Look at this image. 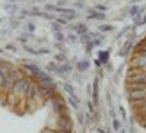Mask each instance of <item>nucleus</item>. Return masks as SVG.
Instances as JSON below:
<instances>
[{"label": "nucleus", "instance_id": "nucleus-1", "mask_svg": "<svg viewBox=\"0 0 146 133\" xmlns=\"http://www.w3.org/2000/svg\"><path fill=\"white\" fill-rule=\"evenodd\" d=\"M32 82H34L32 78H23V79H21V80H18L15 83L10 92L13 94L15 96H18L19 100L21 98H27V94H28V91L31 88V83Z\"/></svg>", "mask_w": 146, "mask_h": 133}, {"label": "nucleus", "instance_id": "nucleus-2", "mask_svg": "<svg viewBox=\"0 0 146 133\" xmlns=\"http://www.w3.org/2000/svg\"><path fill=\"white\" fill-rule=\"evenodd\" d=\"M53 129H56V130H69V132H73V120H72L70 113L56 117V122H54Z\"/></svg>", "mask_w": 146, "mask_h": 133}, {"label": "nucleus", "instance_id": "nucleus-3", "mask_svg": "<svg viewBox=\"0 0 146 133\" xmlns=\"http://www.w3.org/2000/svg\"><path fill=\"white\" fill-rule=\"evenodd\" d=\"M126 85L129 83H139V82H146V72L136 69V67H129V75L126 78Z\"/></svg>", "mask_w": 146, "mask_h": 133}, {"label": "nucleus", "instance_id": "nucleus-4", "mask_svg": "<svg viewBox=\"0 0 146 133\" xmlns=\"http://www.w3.org/2000/svg\"><path fill=\"white\" fill-rule=\"evenodd\" d=\"M130 67H136V69L146 72V56L135 51V54H133V57L130 60Z\"/></svg>", "mask_w": 146, "mask_h": 133}, {"label": "nucleus", "instance_id": "nucleus-5", "mask_svg": "<svg viewBox=\"0 0 146 133\" xmlns=\"http://www.w3.org/2000/svg\"><path fill=\"white\" fill-rule=\"evenodd\" d=\"M57 13L62 16V18H64L67 22L75 21L78 18V12H76V9H73V7H58L57 9Z\"/></svg>", "mask_w": 146, "mask_h": 133}, {"label": "nucleus", "instance_id": "nucleus-6", "mask_svg": "<svg viewBox=\"0 0 146 133\" xmlns=\"http://www.w3.org/2000/svg\"><path fill=\"white\" fill-rule=\"evenodd\" d=\"M127 100L129 101L146 100V89H131V91H127Z\"/></svg>", "mask_w": 146, "mask_h": 133}, {"label": "nucleus", "instance_id": "nucleus-7", "mask_svg": "<svg viewBox=\"0 0 146 133\" xmlns=\"http://www.w3.org/2000/svg\"><path fill=\"white\" fill-rule=\"evenodd\" d=\"M91 95H92V102H94V105H98L100 104V78H94V82H92V92H91Z\"/></svg>", "mask_w": 146, "mask_h": 133}, {"label": "nucleus", "instance_id": "nucleus-8", "mask_svg": "<svg viewBox=\"0 0 146 133\" xmlns=\"http://www.w3.org/2000/svg\"><path fill=\"white\" fill-rule=\"evenodd\" d=\"M86 12H88V21H104L105 18H107V15L104 13V12H98V10H95L94 7H89V9H86Z\"/></svg>", "mask_w": 146, "mask_h": 133}, {"label": "nucleus", "instance_id": "nucleus-9", "mask_svg": "<svg viewBox=\"0 0 146 133\" xmlns=\"http://www.w3.org/2000/svg\"><path fill=\"white\" fill-rule=\"evenodd\" d=\"M91 67V62L88 59H82V60H78L76 62V70L79 73H85V72H88Z\"/></svg>", "mask_w": 146, "mask_h": 133}, {"label": "nucleus", "instance_id": "nucleus-10", "mask_svg": "<svg viewBox=\"0 0 146 133\" xmlns=\"http://www.w3.org/2000/svg\"><path fill=\"white\" fill-rule=\"evenodd\" d=\"M73 32H75V34L78 35V37H80V35H83V34L89 32V28H88L86 23L78 22V23H75V29H73Z\"/></svg>", "mask_w": 146, "mask_h": 133}, {"label": "nucleus", "instance_id": "nucleus-11", "mask_svg": "<svg viewBox=\"0 0 146 133\" xmlns=\"http://www.w3.org/2000/svg\"><path fill=\"white\" fill-rule=\"evenodd\" d=\"M69 96V101H67V105H70L73 110H79V104H80V100L76 94H72V95H67Z\"/></svg>", "mask_w": 146, "mask_h": 133}, {"label": "nucleus", "instance_id": "nucleus-12", "mask_svg": "<svg viewBox=\"0 0 146 133\" xmlns=\"http://www.w3.org/2000/svg\"><path fill=\"white\" fill-rule=\"evenodd\" d=\"M131 47H133V43L127 40V41L124 43L123 48L120 50V53H118V54H120L121 57H126V56H129V53H130V50H131Z\"/></svg>", "mask_w": 146, "mask_h": 133}, {"label": "nucleus", "instance_id": "nucleus-13", "mask_svg": "<svg viewBox=\"0 0 146 133\" xmlns=\"http://www.w3.org/2000/svg\"><path fill=\"white\" fill-rule=\"evenodd\" d=\"M98 60H100V62H101V65H107L108 63V60H110V51L108 50H101L100 53H98Z\"/></svg>", "mask_w": 146, "mask_h": 133}, {"label": "nucleus", "instance_id": "nucleus-14", "mask_svg": "<svg viewBox=\"0 0 146 133\" xmlns=\"http://www.w3.org/2000/svg\"><path fill=\"white\" fill-rule=\"evenodd\" d=\"M62 88L64 89V92H66L67 95L76 94V92H75V88H73V85H72L70 82H63V83H62Z\"/></svg>", "mask_w": 146, "mask_h": 133}, {"label": "nucleus", "instance_id": "nucleus-15", "mask_svg": "<svg viewBox=\"0 0 146 133\" xmlns=\"http://www.w3.org/2000/svg\"><path fill=\"white\" fill-rule=\"evenodd\" d=\"M32 37H34L32 34H29V32H23L22 35H19V37H18V41L22 43L23 45H27V44H28V40L32 38Z\"/></svg>", "mask_w": 146, "mask_h": 133}, {"label": "nucleus", "instance_id": "nucleus-16", "mask_svg": "<svg viewBox=\"0 0 146 133\" xmlns=\"http://www.w3.org/2000/svg\"><path fill=\"white\" fill-rule=\"evenodd\" d=\"M54 62H57L58 65H63V63L67 62V57H66L64 53H57V54L54 56Z\"/></svg>", "mask_w": 146, "mask_h": 133}, {"label": "nucleus", "instance_id": "nucleus-17", "mask_svg": "<svg viewBox=\"0 0 146 133\" xmlns=\"http://www.w3.org/2000/svg\"><path fill=\"white\" fill-rule=\"evenodd\" d=\"M64 41H67V43H70V44H75V43L79 41V37H78L75 32H69V34L66 35V40H64Z\"/></svg>", "mask_w": 146, "mask_h": 133}, {"label": "nucleus", "instance_id": "nucleus-18", "mask_svg": "<svg viewBox=\"0 0 146 133\" xmlns=\"http://www.w3.org/2000/svg\"><path fill=\"white\" fill-rule=\"evenodd\" d=\"M60 69H62L66 75H70L72 72H73V66H72L69 62H66V63H63V65H60Z\"/></svg>", "mask_w": 146, "mask_h": 133}, {"label": "nucleus", "instance_id": "nucleus-19", "mask_svg": "<svg viewBox=\"0 0 146 133\" xmlns=\"http://www.w3.org/2000/svg\"><path fill=\"white\" fill-rule=\"evenodd\" d=\"M23 47V50H25L27 53H29V54H32V56H40V53H38V48H32L31 45H22Z\"/></svg>", "mask_w": 146, "mask_h": 133}, {"label": "nucleus", "instance_id": "nucleus-20", "mask_svg": "<svg viewBox=\"0 0 146 133\" xmlns=\"http://www.w3.org/2000/svg\"><path fill=\"white\" fill-rule=\"evenodd\" d=\"M54 40H56V43H64L66 35L63 34V31H60V32H54Z\"/></svg>", "mask_w": 146, "mask_h": 133}, {"label": "nucleus", "instance_id": "nucleus-21", "mask_svg": "<svg viewBox=\"0 0 146 133\" xmlns=\"http://www.w3.org/2000/svg\"><path fill=\"white\" fill-rule=\"evenodd\" d=\"M140 12V6H137V5H135V6H131L130 9H129V15L131 16V18H135L137 13Z\"/></svg>", "mask_w": 146, "mask_h": 133}, {"label": "nucleus", "instance_id": "nucleus-22", "mask_svg": "<svg viewBox=\"0 0 146 133\" xmlns=\"http://www.w3.org/2000/svg\"><path fill=\"white\" fill-rule=\"evenodd\" d=\"M44 9H45L44 12H50V13H53V12H54V13H57V9H58V7H57L56 5H51V3H47Z\"/></svg>", "mask_w": 146, "mask_h": 133}, {"label": "nucleus", "instance_id": "nucleus-23", "mask_svg": "<svg viewBox=\"0 0 146 133\" xmlns=\"http://www.w3.org/2000/svg\"><path fill=\"white\" fill-rule=\"evenodd\" d=\"M100 31L101 32H110V31H114L113 25H107V23H101L100 25Z\"/></svg>", "mask_w": 146, "mask_h": 133}, {"label": "nucleus", "instance_id": "nucleus-24", "mask_svg": "<svg viewBox=\"0 0 146 133\" xmlns=\"http://www.w3.org/2000/svg\"><path fill=\"white\" fill-rule=\"evenodd\" d=\"M21 27V23H19V19H10V25H9V28L13 31V29H18Z\"/></svg>", "mask_w": 146, "mask_h": 133}, {"label": "nucleus", "instance_id": "nucleus-25", "mask_svg": "<svg viewBox=\"0 0 146 133\" xmlns=\"http://www.w3.org/2000/svg\"><path fill=\"white\" fill-rule=\"evenodd\" d=\"M54 47L58 50V53H64V54L67 53V50L64 48V43H56V44H54Z\"/></svg>", "mask_w": 146, "mask_h": 133}, {"label": "nucleus", "instance_id": "nucleus-26", "mask_svg": "<svg viewBox=\"0 0 146 133\" xmlns=\"http://www.w3.org/2000/svg\"><path fill=\"white\" fill-rule=\"evenodd\" d=\"M42 18H44V19H48V21H51V22H54L57 16H54L53 13H50V12H42Z\"/></svg>", "mask_w": 146, "mask_h": 133}, {"label": "nucleus", "instance_id": "nucleus-27", "mask_svg": "<svg viewBox=\"0 0 146 133\" xmlns=\"http://www.w3.org/2000/svg\"><path fill=\"white\" fill-rule=\"evenodd\" d=\"M35 29H36V25H35L34 22H28V23H27V32L34 34V32H35Z\"/></svg>", "mask_w": 146, "mask_h": 133}, {"label": "nucleus", "instance_id": "nucleus-28", "mask_svg": "<svg viewBox=\"0 0 146 133\" xmlns=\"http://www.w3.org/2000/svg\"><path fill=\"white\" fill-rule=\"evenodd\" d=\"M51 29H53V32H60V31L63 29V27L60 25V23H57V22L54 21V22L51 23Z\"/></svg>", "mask_w": 146, "mask_h": 133}, {"label": "nucleus", "instance_id": "nucleus-29", "mask_svg": "<svg viewBox=\"0 0 146 133\" xmlns=\"http://www.w3.org/2000/svg\"><path fill=\"white\" fill-rule=\"evenodd\" d=\"M91 118H92V123H98L100 122V113L95 110L94 113H91Z\"/></svg>", "mask_w": 146, "mask_h": 133}, {"label": "nucleus", "instance_id": "nucleus-30", "mask_svg": "<svg viewBox=\"0 0 146 133\" xmlns=\"http://www.w3.org/2000/svg\"><path fill=\"white\" fill-rule=\"evenodd\" d=\"M56 22L60 23L62 27H67V23H69V22H67L64 18H62V16H57V18H56Z\"/></svg>", "mask_w": 146, "mask_h": 133}, {"label": "nucleus", "instance_id": "nucleus-31", "mask_svg": "<svg viewBox=\"0 0 146 133\" xmlns=\"http://www.w3.org/2000/svg\"><path fill=\"white\" fill-rule=\"evenodd\" d=\"M78 122H79V124H85V114L82 113V111H79L78 110Z\"/></svg>", "mask_w": 146, "mask_h": 133}, {"label": "nucleus", "instance_id": "nucleus-32", "mask_svg": "<svg viewBox=\"0 0 146 133\" xmlns=\"http://www.w3.org/2000/svg\"><path fill=\"white\" fill-rule=\"evenodd\" d=\"M113 129H114L115 132H118V130L121 129V123L118 122L117 118H113Z\"/></svg>", "mask_w": 146, "mask_h": 133}, {"label": "nucleus", "instance_id": "nucleus-33", "mask_svg": "<svg viewBox=\"0 0 146 133\" xmlns=\"http://www.w3.org/2000/svg\"><path fill=\"white\" fill-rule=\"evenodd\" d=\"M5 50H6V51H12V53H16V51H18V48H16L13 44H7V45L5 47Z\"/></svg>", "mask_w": 146, "mask_h": 133}, {"label": "nucleus", "instance_id": "nucleus-34", "mask_svg": "<svg viewBox=\"0 0 146 133\" xmlns=\"http://www.w3.org/2000/svg\"><path fill=\"white\" fill-rule=\"evenodd\" d=\"M94 9H95V10H98V12H104V13L107 12V6H105V5H95Z\"/></svg>", "mask_w": 146, "mask_h": 133}, {"label": "nucleus", "instance_id": "nucleus-35", "mask_svg": "<svg viewBox=\"0 0 146 133\" xmlns=\"http://www.w3.org/2000/svg\"><path fill=\"white\" fill-rule=\"evenodd\" d=\"M67 2H69V0H57L56 6L57 7H67Z\"/></svg>", "mask_w": 146, "mask_h": 133}, {"label": "nucleus", "instance_id": "nucleus-36", "mask_svg": "<svg viewBox=\"0 0 146 133\" xmlns=\"http://www.w3.org/2000/svg\"><path fill=\"white\" fill-rule=\"evenodd\" d=\"M38 53H40V56H42V54H50V50H48V48H44V47H38Z\"/></svg>", "mask_w": 146, "mask_h": 133}, {"label": "nucleus", "instance_id": "nucleus-37", "mask_svg": "<svg viewBox=\"0 0 146 133\" xmlns=\"http://www.w3.org/2000/svg\"><path fill=\"white\" fill-rule=\"evenodd\" d=\"M16 10H18V6H16V5L13 3V5H12V9H10V10L7 12V13H9L10 16H15V13H16Z\"/></svg>", "mask_w": 146, "mask_h": 133}, {"label": "nucleus", "instance_id": "nucleus-38", "mask_svg": "<svg viewBox=\"0 0 146 133\" xmlns=\"http://www.w3.org/2000/svg\"><path fill=\"white\" fill-rule=\"evenodd\" d=\"M75 6L79 7V9L85 7V0H75Z\"/></svg>", "mask_w": 146, "mask_h": 133}, {"label": "nucleus", "instance_id": "nucleus-39", "mask_svg": "<svg viewBox=\"0 0 146 133\" xmlns=\"http://www.w3.org/2000/svg\"><path fill=\"white\" fill-rule=\"evenodd\" d=\"M3 83H5V76L0 72V92H3Z\"/></svg>", "mask_w": 146, "mask_h": 133}, {"label": "nucleus", "instance_id": "nucleus-40", "mask_svg": "<svg viewBox=\"0 0 146 133\" xmlns=\"http://www.w3.org/2000/svg\"><path fill=\"white\" fill-rule=\"evenodd\" d=\"M40 133H54V129H51V127H44Z\"/></svg>", "mask_w": 146, "mask_h": 133}, {"label": "nucleus", "instance_id": "nucleus-41", "mask_svg": "<svg viewBox=\"0 0 146 133\" xmlns=\"http://www.w3.org/2000/svg\"><path fill=\"white\" fill-rule=\"evenodd\" d=\"M118 110H120L121 116H123V118H127V114H126V110H124V107H120Z\"/></svg>", "mask_w": 146, "mask_h": 133}, {"label": "nucleus", "instance_id": "nucleus-42", "mask_svg": "<svg viewBox=\"0 0 146 133\" xmlns=\"http://www.w3.org/2000/svg\"><path fill=\"white\" fill-rule=\"evenodd\" d=\"M94 65H95L96 67H98V69H101V66H102V65H101V62H100L98 59H96V60H94Z\"/></svg>", "mask_w": 146, "mask_h": 133}, {"label": "nucleus", "instance_id": "nucleus-43", "mask_svg": "<svg viewBox=\"0 0 146 133\" xmlns=\"http://www.w3.org/2000/svg\"><path fill=\"white\" fill-rule=\"evenodd\" d=\"M96 132L98 133H108V130H105L104 127H96Z\"/></svg>", "mask_w": 146, "mask_h": 133}, {"label": "nucleus", "instance_id": "nucleus-44", "mask_svg": "<svg viewBox=\"0 0 146 133\" xmlns=\"http://www.w3.org/2000/svg\"><path fill=\"white\" fill-rule=\"evenodd\" d=\"M140 123H142V126H145V127H146V114L140 118Z\"/></svg>", "mask_w": 146, "mask_h": 133}, {"label": "nucleus", "instance_id": "nucleus-45", "mask_svg": "<svg viewBox=\"0 0 146 133\" xmlns=\"http://www.w3.org/2000/svg\"><path fill=\"white\" fill-rule=\"evenodd\" d=\"M36 43H38V44H42V43H47V38H36Z\"/></svg>", "mask_w": 146, "mask_h": 133}, {"label": "nucleus", "instance_id": "nucleus-46", "mask_svg": "<svg viewBox=\"0 0 146 133\" xmlns=\"http://www.w3.org/2000/svg\"><path fill=\"white\" fill-rule=\"evenodd\" d=\"M54 133H73V132H69V130H56L54 129Z\"/></svg>", "mask_w": 146, "mask_h": 133}, {"label": "nucleus", "instance_id": "nucleus-47", "mask_svg": "<svg viewBox=\"0 0 146 133\" xmlns=\"http://www.w3.org/2000/svg\"><path fill=\"white\" fill-rule=\"evenodd\" d=\"M110 116H111V117H113V118H114V117H115V111H114V110H113V108H111V110H110Z\"/></svg>", "mask_w": 146, "mask_h": 133}, {"label": "nucleus", "instance_id": "nucleus-48", "mask_svg": "<svg viewBox=\"0 0 146 133\" xmlns=\"http://www.w3.org/2000/svg\"><path fill=\"white\" fill-rule=\"evenodd\" d=\"M145 23H146V15L142 18V25H145Z\"/></svg>", "mask_w": 146, "mask_h": 133}, {"label": "nucleus", "instance_id": "nucleus-49", "mask_svg": "<svg viewBox=\"0 0 146 133\" xmlns=\"http://www.w3.org/2000/svg\"><path fill=\"white\" fill-rule=\"evenodd\" d=\"M16 2V0H9V3H15Z\"/></svg>", "mask_w": 146, "mask_h": 133}, {"label": "nucleus", "instance_id": "nucleus-50", "mask_svg": "<svg viewBox=\"0 0 146 133\" xmlns=\"http://www.w3.org/2000/svg\"><path fill=\"white\" fill-rule=\"evenodd\" d=\"M3 53V48H0V54H2Z\"/></svg>", "mask_w": 146, "mask_h": 133}]
</instances>
